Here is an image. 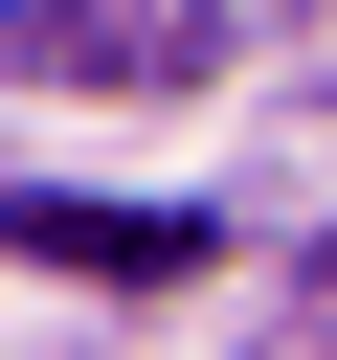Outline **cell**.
Masks as SVG:
<instances>
[{
	"instance_id": "cell-1",
	"label": "cell",
	"mask_w": 337,
	"mask_h": 360,
	"mask_svg": "<svg viewBox=\"0 0 337 360\" xmlns=\"http://www.w3.org/2000/svg\"><path fill=\"white\" fill-rule=\"evenodd\" d=\"M0 68H67V90H180V68H202V0H0Z\"/></svg>"
},
{
	"instance_id": "cell-2",
	"label": "cell",
	"mask_w": 337,
	"mask_h": 360,
	"mask_svg": "<svg viewBox=\"0 0 337 360\" xmlns=\"http://www.w3.org/2000/svg\"><path fill=\"white\" fill-rule=\"evenodd\" d=\"M0 225H22V270H90V292H180V270L225 248V225H180V202H67V180L0 202Z\"/></svg>"
}]
</instances>
